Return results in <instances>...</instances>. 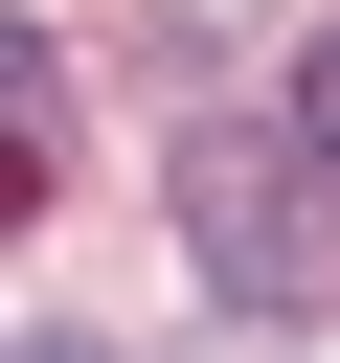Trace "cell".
Masks as SVG:
<instances>
[{
  "instance_id": "1",
  "label": "cell",
  "mask_w": 340,
  "mask_h": 363,
  "mask_svg": "<svg viewBox=\"0 0 340 363\" xmlns=\"http://www.w3.org/2000/svg\"><path fill=\"white\" fill-rule=\"evenodd\" d=\"M317 182H340L317 136H227V113H204V136H181V250H204V295H249V318H317V295H340V227H317Z\"/></svg>"
},
{
  "instance_id": "2",
  "label": "cell",
  "mask_w": 340,
  "mask_h": 363,
  "mask_svg": "<svg viewBox=\"0 0 340 363\" xmlns=\"http://www.w3.org/2000/svg\"><path fill=\"white\" fill-rule=\"evenodd\" d=\"M295 136H317V159H340V45H295Z\"/></svg>"
}]
</instances>
